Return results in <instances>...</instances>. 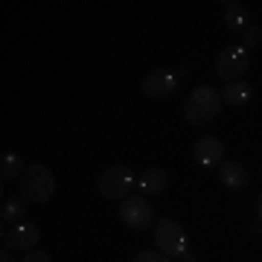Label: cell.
Returning a JSON list of instances; mask_svg holds the SVG:
<instances>
[{
    "label": "cell",
    "instance_id": "1",
    "mask_svg": "<svg viewBox=\"0 0 262 262\" xmlns=\"http://www.w3.org/2000/svg\"><path fill=\"white\" fill-rule=\"evenodd\" d=\"M222 105H225L222 102V91H215L213 84H198L184 99V117L192 125H204V122H210L215 114L222 111Z\"/></svg>",
    "mask_w": 262,
    "mask_h": 262
},
{
    "label": "cell",
    "instance_id": "2",
    "mask_svg": "<svg viewBox=\"0 0 262 262\" xmlns=\"http://www.w3.org/2000/svg\"><path fill=\"white\" fill-rule=\"evenodd\" d=\"M56 192V178L44 163H29L20 175V195L32 204H47Z\"/></svg>",
    "mask_w": 262,
    "mask_h": 262
},
{
    "label": "cell",
    "instance_id": "3",
    "mask_svg": "<svg viewBox=\"0 0 262 262\" xmlns=\"http://www.w3.org/2000/svg\"><path fill=\"white\" fill-rule=\"evenodd\" d=\"M155 245H158V251L163 253V256L181 259V256H187L189 236L178 222H172V219H158V222H155Z\"/></svg>",
    "mask_w": 262,
    "mask_h": 262
},
{
    "label": "cell",
    "instance_id": "4",
    "mask_svg": "<svg viewBox=\"0 0 262 262\" xmlns=\"http://www.w3.org/2000/svg\"><path fill=\"white\" fill-rule=\"evenodd\" d=\"M99 192L105 198H128L134 189H137V178H134V169L128 166H111L105 169L102 175H99Z\"/></svg>",
    "mask_w": 262,
    "mask_h": 262
},
{
    "label": "cell",
    "instance_id": "5",
    "mask_svg": "<svg viewBox=\"0 0 262 262\" xmlns=\"http://www.w3.org/2000/svg\"><path fill=\"white\" fill-rule=\"evenodd\" d=\"M248 64H251V53L242 44H230V47H225L219 53V58H215V76L222 82H236L248 70Z\"/></svg>",
    "mask_w": 262,
    "mask_h": 262
},
{
    "label": "cell",
    "instance_id": "6",
    "mask_svg": "<svg viewBox=\"0 0 262 262\" xmlns=\"http://www.w3.org/2000/svg\"><path fill=\"white\" fill-rule=\"evenodd\" d=\"M120 222L131 230H146V227L155 222V210L146 201V195H128L120 201Z\"/></svg>",
    "mask_w": 262,
    "mask_h": 262
},
{
    "label": "cell",
    "instance_id": "7",
    "mask_svg": "<svg viewBox=\"0 0 262 262\" xmlns=\"http://www.w3.org/2000/svg\"><path fill=\"white\" fill-rule=\"evenodd\" d=\"M178 73L172 70H151V73L143 76V94L151 96V99H166V96L175 94L178 88Z\"/></svg>",
    "mask_w": 262,
    "mask_h": 262
},
{
    "label": "cell",
    "instance_id": "8",
    "mask_svg": "<svg viewBox=\"0 0 262 262\" xmlns=\"http://www.w3.org/2000/svg\"><path fill=\"white\" fill-rule=\"evenodd\" d=\"M38 239H41V230L32 222H18L9 233H3V248H9V251H35Z\"/></svg>",
    "mask_w": 262,
    "mask_h": 262
},
{
    "label": "cell",
    "instance_id": "9",
    "mask_svg": "<svg viewBox=\"0 0 262 262\" xmlns=\"http://www.w3.org/2000/svg\"><path fill=\"white\" fill-rule=\"evenodd\" d=\"M195 160L204 169H219V163L225 160V146L215 134H201L195 140Z\"/></svg>",
    "mask_w": 262,
    "mask_h": 262
},
{
    "label": "cell",
    "instance_id": "10",
    "mask_svg": "<svg viewBox=\"0 0 262 262\" xmlns=\"http://www.w3.org/2000/svg\"><path fill=\"white\" fill-rule=\"evenodd\" d=\"M215 175H219V181H222L227 189H245L248 187V172H245V166L236 163V160H222L219 169H215Z\"/></svg>",
    "mask_w": 262,
    "mask_h": 262
},
{
    "label": "cell",
    "instance_id": "11",
    "mask_svg": "<svg viewBox=\"0 0 262 262\" xmlns=\"http://www.w3.org/2000/svg\"><path fill=\"white\" fill-rule=\"evenodd\" d=\"M169 184L166 172L163 169H146L140 178H137V192L140 195H158V192H163Z\"/></svg>",
    "mask_w": 262,
    "mask_h": 262
},
{
    "label": "cell",
    "instance_id": "12",
    "mask_svg": "<svg viewBox=\"0 0 262 262\" xmlns=\"http://www.w3.org/2000/svg\"><path fill=\"white\" fill-rule=\"evenodd\" d=\"M222 102H225V105H233V108H239V105H248V102H251V84L242 82V79L227 82L225 91H222Z\"/></svg>",
    "mask_w": 262,
    "mask_h": 262
},
{
    "label": "cell",
    "instance_id": "13",
    "mask_svg": "<svg viewBox=\"0 0 262 262\" xmlns=\"http://www.w3.org/2000/svg\"><path fill=\"white\" fill-rule=\"evenodd\" d=\"M27 215V198L24 195H15V198H6L3 207H0V222H3V233H6V225L12 222H20Z\"/></svg>",
    "mask_w": 262,
    "mask_h": 262
},
{
    "label": "cell",
    "instance_id": "14",
    "mask_svg": "<svg viewBox=\"0 0 262 262\" xmlns=\"http://www.w3.org/2000/svg\"><path fill=\"white\" fill-rule=\"evenodd\" d=\"M225 24L230 32H245L248 29V9L242 3H236V0L225 3Z\"/></svg>",
    "mask_w": 262,
    "mask_h": 262
},
{
    "label": "cell",
    "instance_id": "15",
    "mask_svg": "<svg viewBox=\"0 0 262 262\" xmlns=\"http://www.w3.org/2000/svg\"><path fill=\"white\" fill-rule=\"evenodd\" d=\"M24 160H20V155H15V151H3V158H0V178L9 181V178H20L24 175Z\"/></svg>",
    "mask_w": 262,
    "mask_h": 262
},
{
    "label": "cell",
    "instance_id": "16",
    "mask_svg": "<svg viewBox=\"0 0 262 262\" xmlns=\"http://www.w3.org/2000/svg\"><path fill=\"white\" fill-rule=\"evenodd\" d=\"M131 262H172L169 256H163L160 251H140Z\"/></svg>",
    "mask_w": 262,
    "mask_h": 262
},
{
    "label": "cell",
    "instance_id": "17",
    "mask_svg": "<svg viewBox=\"0 0 262 262\" xmlns=\"http://www.w3.org/2000/svg\"><path fill=\"white\" fill-rule=\"evenodd\" d=\"M242 38H245V44H242V47L248 50V47H253V44H259V41H262V29H256V27H248V29L242 32Z\"/></svg>",
    "mask_w": 262,
    "mask_h": 262
},
{
    "label": "cell",
    "instance_id": "18",
    "mask_svg": "<svg viewBox=\"0 0 262 262\" xmlns=\"http://www.w3.org/2000/svg\"><path fill=\"white\" fill-rule=\"evenodd\" d=\"M20 262H50V256L44 251H27V256Z\"/></svg>",
    "mask_w": 262,
    "mask_h": 262
},
{
    "label": "cell",
    "instance_id": "19",
    "mask_svg": "<svg viewBox=\"0 0 262 262\" xmlns=\"http://www.w3.org/2000/svg\"><path fill=\"white\" fill-rule=\"evenodd\" d=\"M0 262H15V259H12V251H9V248H3V251H0Z\"/></svg>",
    "mask_w": 262,
    "mask_h": 262
},
{
    "label": "cell",
    "instance_id": "20",
    "mask_svg": "<svg viewBox=\"0 0 262 262\" xmlns=\"http://www.w3.org/2000/svg\"><path fill=\"white\" fill-rule=\"evenodd\" d=\"M256 222H262V195L256 198Z\"/></svg>",
    "mask_w": 262,
    "mask_h": 262
},
{
    "label": "cell",
    "instance_id": "21",
    "mask_svg": "<svg viewBox=\"0 0 262 262\" xmlns=\"http://www.w3.org/2000/svg\"><path fill=\"white\" fill-rule=\"evenodd\" d=\"M181 262H198V256H192V253H187V256H181Z\"/></svg>",
    "mask_w": 262,
    "mask_h": 262
}]
</instances>
